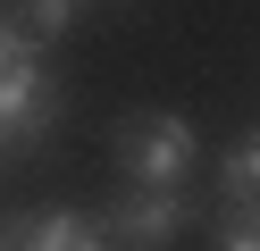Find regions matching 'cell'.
<instances>
[{"label":"cell","instance_id":"6","mask_svg":"<svg viewBox=\"0 0 260 251\" xmlns=\"http://www.w3.org/2000/svg\"><path fill=\"white\" fill-rule=\"evenodd\" d=\"M218 193H226V209H252V184H260V142L252 134H235V142H226V159H218Z\"/></svg>","mask_w":260,"mask_h":251},{"label":"cell","instance_id":"4","mask_svg":"<svg viewBox=\"0 0 260 251\" xmlns=\"http://www.w3.org/2000/svg\"><path fill=\"white\" fill-rule=\"evenodd\" d=\"M0 251H109V234L84 209H51V218H9L0 226Z\"/></svg>","mask_w":260,"mask_h":251},{"label":"cell","instance_id":"1","mask_svg":"<svg viewBox=\"0 0 260 251\" xmlns=\"http://www.w3.org/2000/svg\"><path fill=\"white\" fill-rule=\"evenodd\" d=\"M193 159H202V134H193V117H176V109H135L118 126V167H126V184H143V193H176V184L193 176Z\"/></svg>","mask_w":260,"mask_h":251},{"label":"cell","instance_id":"2","mask_svg":"<svg viewBox=\"0 0 260 251\" xmlns=\"http://www.w3.org/2000/svg\"><path fill=\"white\" fill-rule=\"evenodd\" d=\"M51 117H59V84L42 76L34 50H17V59L0 67V142H9V151L42 142V134H51Z\"/></svg>","mask_w":260,"mask_h":251},{"label":"cell","instance_id":"8","mask_svg":"<svg viewBox=\"0 0 260 251\" xmlns=\"http://www.w3.org/2000/svg\"><path fill=\"white\" fill-rule=\"evenodd\" d=\"M17 50H25V42H17V25H9V17H0V67L17 59Z\"/></svg>","mask_w":260,"mask_h":251},{"label":"cell","instance_id":"5","mask_svg":"<svg viewBox=\"0 0 260 251\" xmlns=\"http://www.w3.org/2000/svg\"><path fill=\"white\" fill-rule=\"evenodd\" d=\"M76 9H84V0H17V42H25V50L59 42V33L76 25Z\"/></svg>","mask_w":260,"mask_h":251},{"label":"cell","instance_id":"7","mask_svg":"<svg viewBox=\"0 0 260 251\" xmlns=\"http://www.w3.org/2000/svg\"><path fill=\"white\" fill-rule=\"evenodd\" d=\"M218 251H260V234H252V209H235V218L218 226Z\"/></svg>","mask_w":260,"mask_h":251},{"label":"cell","instance_id":"3","mask_svg":"<svg viewBox=\"0 0 260 251\" xmlns=\"http://www.w3.org/2000/svg\"><path fill=\"white\" fill-rule=\"evenodd\" d=\"M185 226H193V193H185V184H176V193H143V184H126V201L101 218V234L126 243V251H168Z\"/></svg>","mask_w":260,"mask_h":251}]
</instances>
